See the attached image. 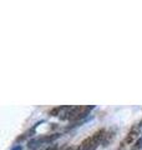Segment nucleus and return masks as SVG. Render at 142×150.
Masks as SVG:
<instances>
[{
    "label": "nucleus",
    "instance_id": "nucleus-5",
    "mask_svg": "<svg viewBox=\"0 0 142 150\" xmlns=\"http://www.w3.org/2000/svg\"><path fill=\"white\" fill-rule=\"evenodd\" d=\"M67 108H69V105L55 106V108H53V109L49 111V115H50V116H61L66 110H67Z\"/></svg>",
    "mask_w": 142,
    "mask_h": 150
},
{
    "label": "nucleus",
    "instance_id": "nucleus-6",
    "mask_svg": "<svg viewBox=\"0 0 142 150\" xmlns=\"http://www.w3.org/2000/svg\"><path fill=\"white\" fill-rule=\"evenodd\" d=\"M113 138H115V130L112 129V130H110V131H106L105 137H103V139H102L101 146H107L108 143H111Z\"/></svg>",
    "mask_w": 142,
    "mask_h": 150
},
{
    "label": "nucleus",
    "instance_id": "nucleus-9",
    "mask_svg": "<svg viewBox=\"0 0 142 150\" xmlns=\"http://www.w3.org/2000/svg\"><path fill=\"white\" fill-rule=\"evenodd\" d=\"M11 150H22V146H21V145H15V146H14Z\"/></svg>",
    "mask_w": 142,
    "mask_h": 150
},
{
    "label": "nucleus",
    "instance_id": "nucleus-8",
    "mask_svg": "<svg viewBox=\"0 0 142 150\" xmlns=\"http://www.w3.org/2000/svg\"><path fill=\"white\" fill-rule=\"evenodd\" d=\"M45 150H60V146L58 144H53V145H50V146H47Z\"/></svg>",
    "mask_w": 142,
    "mask_h": 150
},
{
    "label": "nucleus",
    "instance_id": "nucleus-4",
    "mask_svg": "<svg viewBox=\"0 0 142 150\" xmlns=\"http://www.w3.org/2000/svg\"><path fill=\"white\" fill-rule=\"evenodd\" d=\"M40 123H37V124H35L34 126H32L31 129H29V130H26L25 133H22L20 137H18L16 138V142H22V140H25V139H27V138H31V137H34L35 135V133H36V128H37V125H39Z\"/></svg>",
    "mask_w": 142,
    "mask_h": 150
},
{
    "label": "nucleus",
    "instance_id": "nucleus-10",
    "mask_svg": "<svg viewBox=\"0 0 142 150\" xmlns=\"http://www.w3.org/2000/svg\"><path fill=\"white\" fill-rule=\"evenodd\" d=\"M65 150H77V148H72V146H70V148H66Z\"/></svg>",
    "mask_w": 142,
    "mask_h": 150
},
{
    "label": "nucleus",
    "instance_id": "nucleus-7",
    "mask_svg": "<svg viewBox=\"0 0 142 150\" xmlns=\"http://www.w3.org/2000/svg\"><path fill=\"white\" fill-rule=\"evenodd\" d=\"M142 148V137L137 140V142L132 145V148H131V150H140Z\"/></svg>",
    "mask_w": 142,
    "mask_h": 150
},
{
    "label": "nucleus",
    "instance_id": "nucleus-1",
    "mask_svg": "<svg viewBox=\"0 0 142 150\" xmlns=\"http://www.w3.org/2000/svg\"><path fill=\"white\" fill-rule=\"evenodd\" d=\"M106 134L105 129H100L97 131H95L92 135H90L89 138H86L77 146V150H96L97 146L102 143V139Z\"/></svg>",
    "mask_w": 142,
    "mask_h": 150
},
{
    "label": "nucleus",
    "instance_id": "nucleus-3",
    "mask_svg": "<svg viewBox=\"0 0 142 150\" xmlns=\"http://www.w3.org/2000/svg\"><path fill=\"white\" fill-rule=\"evenodd\" d=\"M138 137H140V126L137 125V126H134V128L129 131V134L126 135V138L122 140V143L120 145H122V146H125V148L131 150L132 144L138 140Z\"/></svg>",
    "mask_w": 142,
    "mask_h": 150
},
{
    "label": "nucleus",
    "instance_id": "nucleus-11",
    "mask_svg": "<svg viewBox=\"0 0 142 150\" xmlns=\"http://www.w3.org/2000/svg\"><path fill=\"white\" fill-rule=\"evenodd\" d=\"M138 126H140V128H141V126H142V121H141V123L138 124Z\"/></svg>",
    "mask_w": 142,
    "mask_h": 150
},
{
    "label": "nucleus",
    "instance_id": "nucleus-2",
    "mask_svg": "<svg viewBox=\"0 0 142 150\" xmlns=\"http://www.w3.org/2000/svg\"><path fill=\"white\" fill-rule=\"evenodd\" d=\"M61 135L58 133V134H47V135H42V137H39V138H35V139H32L30 140L29 143H27V146H29V149L31 150H36L37 146H41L42 144H47V143H51V142H54L55 139H58L60 138Z\"/></svg>",
    "mask_w": 142,
    "mask_h": 150
}]
</instances>
